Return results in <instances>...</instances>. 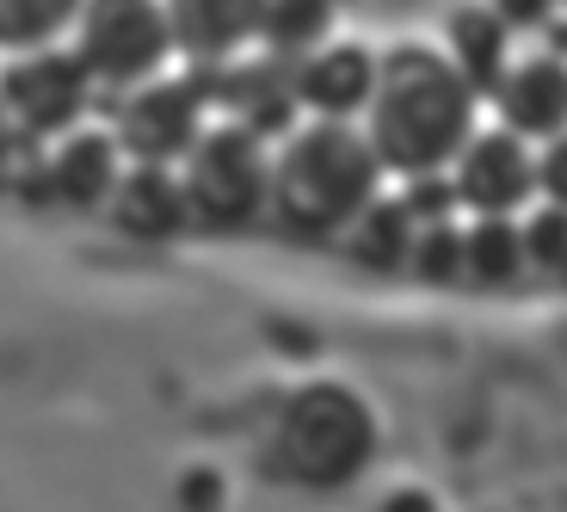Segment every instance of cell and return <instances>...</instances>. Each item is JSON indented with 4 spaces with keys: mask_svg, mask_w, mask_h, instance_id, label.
Returning a JSON list of instances; mask_svg holds the SVG:
<instances>
[{
    "mask_svg": "<svg viewBox=\"0 0 567 512\" xmlns=\"http://www.w3.org/2000/svg\"><path fill=\"white\" fill-rule=\"evenodd\" d=\"M408 266L420 278H463V223L451 216H420L413 223V247H408Z\"/></svg>",
    "mask_w": 567,
    "mask_h": 512,
    "instance_id": "ffe728a7",
    "label": "cell"
},
{
    "mask_svg": "<svg viewBox=\"0 0 567 512\" xmlns=\"http://www.w3.org/2000/svg\"><path fill=\"white\" fill-rule=\"evenodd\" d=\"M346 228H352V254L364 259V266H401L408 247H413V211L401 198H383V192H377Z\"/></svg>",
    "mask_w": 567,
    "mask_h": 512,
    "instance_id": "ac0fdd59",
    "label": "cell"
},
{
    "mask_svg": "<svg viewBox=\"0 0 567 512\" xmlns=\"http://www.w3.org/2000/svg\"><path fill=\"white\" fill-rule=\"evenodd\" d=\"M69 50L93 86H130L148 81L173 62V31L161 0H81L69 25Z\"/></svg>",
    "mask_w": 567,
    "mask_h": 512,
    "instance_id": "5b68a950",
    "label": "cell"
},
{
    "mask_svg": "<svg viewBox=\"0 0 567 512\" xmlns=\"http://www.w3.org/2000/svg\"><path fill=\"white\" fill-rule=\"evenodd\" d=\"M451 192L463 216H518L537 198V143L518 130L494 124V130H468L463 149L451 155Z\"/></svg>",
    "mask_w": 567,
    "mask_h": 512,
    "instance_id": "ba28073f",
    "label": "cell"
},
{
    "mask_svg": "<svg viewBox=\"0 0 567 512\" xmlns=\"http://www.w3.org/2000/svg\"><path fill=\"white\" fill-rule=\"evenodd\" d=\"M204 81H210V100H223L228 117L254 124L266 143H271V130L284 136V130L302 117L297 93H290V57H278V50H259V43H254V57L241 50L235 62L210 69Z\"/></svg>",
    "mask_w": 567,
    "mask_h": 512,
    "instance_id": "8fae6325",
    "label": "cell"
},
{
    "mask_svg": "<svg viewBox=\"0 0 567 512\" xmlns=\"http://www.w3.org/2000/svg\"><path fill=\"white\" fill-rule=\"evenodd\" d=\"M383 185V161L358 130V117L302 112L271 149L266 211L297 235H340Z\"/></svg>",
    "mask_w": 567,
    "mask_h": 512,
    "instance_id": "7a4b0ae2",
    "label": "cell"
},
{
    "mask_svg": "<svg viewBox=\"0 0 567 512\" xmlns=\"http://www.w3.org/2000/svg\"><path fill=\"white\" fill-rule=\"evenodd\" d=\"M81 0H0V57L31 43H62Z\"/></svg>",
    "mask_w": 567,
    "mask_h": 512,
    "instance_id": "d6986e66",
    "label": "cell"
},
{
    "mask_svg": "<svg viewBox=\"0 0 567 512\" xmlns=\"http://www.w3.org/2000/svg\"><path fill=\"white\" fill-rule=\"evenodd\" d=\"M185 185V204L198 223L235 228L247 216L266 211V180H271V143L241 117H204V130L185 143V155L173 161Z\"/></svg>",
    "mask_w": 567,
    "mask_h": 512,
    "instance_id": "277c9868",
    "label": "cell"
},
{
    "mask_svg": "<svg viewBox=\"0 0 567 512\" xmlns=\"http://www.w3.org/2000/svg\"><path fill=\"white\" fill-rule=\"evenodd\" d=\"M537 198L567 204V124L537 143Z\"/></svg>",
    "mask_w": 567,
    "mask_h": 512,
    "instance_id": "7402d4cb",
    "label": "cell"
},
{
    "mask_svg": "<svg viewBox=\"0 0 567 512\" xmlns=\"http://www.w3.org/2000/svg\"><path fill=\"white\" fill-rule=\"evenodd\" d=\"M161 7H167L173 57L210 74L259 43V7L266 0H161Z\"/></svg>",
    "mask_w": 567,
    "mask_h": 512,
    "instance_id": "7c38bea8",
    "label": "cell"
},
{
    "mask_svg": "<svg viewBox=\"0 0 567 512\" xmlns=\"http://www.w3.org/2000/svg\"><path fill=\"white\" fill-rule=\"evenodd\" d=\"M377 451V420L364 396L346 383H297L284 389L259 432V463L290 488H346Z\"/></svg>",
    "mask_w": 567,
    "mask_h": 512,
    "instance_id": "3957f363",
    "label": "cell"
},
{
    "mask_svg": "<svg viewBox=\"0 0 567 512\" xmlns=\"http://www.w3.org/2000/svg\"><path fill=\"white\" fill-rule=\"evenodd\" d=\"M0 105L13 112V124L31 143H50L69 124H81L93 105V74L81 69L69 43H31V50H7L0 62Z\"/></svg>",
    "mask_w": 567,
    "mask_h": 512,
    "instance_id": "52a82bcc",
    "label": "cell"
},
{
    "mask_svg": "<svg viewBox=\"0 0 567 512\" xmlns=\"http://www.w3.org/2000/svg\"><path fill=\"white\" fill-rule=\"evenodd\" d=\"M525 272V235H518V216H468L463 223V278L475 285H512Z\"/></svg>",
    "mask_w": 567,
    "mask_h": 512,
    "instance_id": "2e32d148",
    "label": "cell"
},
{
    "mask_svg": "<svg viewBox=\"0 0 567 512\" xmlns=\"http://www.w3.org/2000/svg\"><path fill=\"white\" fill-rule=\"evenodd\" d=\"M487 7H494L512 31H537V25H549V19H555L561 0H487Z\"/></svg>",
    "mask_w": 567,
    "mask_h": 512,
    "instance_id": "603a6c76",
    "label": "cell"
},
{
    "mask_svg": "<svg viewBox=\"0 0 567 512\" xmlns=\"http://www.w3.org/2000/svg\"><path fill=\"white\" fill-rule=\"evenodd\" d=\"M487 105L506 130L543 143L567 124V57L561 50H512L487 86Z\"/></svg>",
    "mask_w": 567,
    "mask_h": 512,
    "instance_id": "30bf717a",
    "label": "cell"
},
{
    "mask_svg": "<svg viewBox=\"0 0 567 512\" xmlns=\"http://www.w3.org/2000/svg\"><path fill=\"white\" fill-rule=\"evenodd\" d=\"M105 216L124 235H136V242H167V235H179L192 223L179 167L173 161H130L124 155V173H117L112 198H105Z\"/></svg>",
    "mask_w": 567,
    "mask_h": 512,
    "instance_id": "4fadbf2b",
    "label": "cell"
},
{
    "mask_svg": "<svg viewBox=\"0 0 567 512\" xmlns=\"http://www.w3.org/2000/svg\"><path fill=\"white\" fill-rule=\"evenodd\" d=\"M475 86L463 81L439 43H389L377 57L370 93L358 105V130L370 136L383 173H444L463 136L475 130Z\"/></svg>",
    "mask_w": 567,
    "mask_h": 512,
    "instance_id": "6da1fadb",
    "label": "cell"
},
{
    "mask_svg": "<svg viewBox=\"0 0 567 512\" xmlns=\"http://www.w3.org/2000/svg\"><path fill=\"white\" fill-rule=\"evenodd\" d=\"M19 143H31V136H25V130H19V124H13V112L0 105V167L13 161V149H19Z\"/></svg>",
    "mask_w": 567,
    "mask_h": 512,
    "instance_id": "cb8c5ba5",
    "label": "cell"
},
{
    "mask_svg": "<svg viewBox=\"0 0 567 512\" xmlns=\"http://www.w3.org/2000/svg\"><path fill=\"white\" fill-rule=\"evenodd\" d=\"M333 7H352V0H333Z\"/></svg>",
    "mask_w": 567,
    "mask_h": 512,
    "instance_id": "d4e9b609",
    "label": "cell"
},
{
    "mask_svg": "<svg viewBox=\"0 0 567 512\" xmlns=\"http://www.w3.org/2000/svg\"><path fill=\"white\" fill-rule=\"evenodd\" d=\"M370 74L377 57L352 38H321L315 50L290 57V93H297L302 112H327V117H358L370 93Z\"/></svg>",
    "mask_w": 567,
    "mask_h": 512,
    "instance_id": "5bb4252c",
    "label": "cell"
},
{
    "mask_svg": "<svg viewBox=\"0 0 567 512\" xmlns=\"http://www.w3.org/2000/svg\"><path fill=\"white\" fill-rule=\"evenodd\" d=\"M333 0H266L259 7V50H278V57H302L333 31Z\"/></svg>",
    "mask_w": 567,
    "mask_h": 512,
    "instance_id": "e0dca14e",
    "label": "cell"
},
{
    "mask_svg": "<svg viewBox=\"0 0 567 512\" xmlns=\"http://www.w3.org/2000/svg\"><path fill=\"white\" fill-rule=\"evenodd\" d=\"M112 136L124 143L130 161H179L185 143L210 117V81L198 69L185 74H148V81L112 86Z\"/></svg>",
    "mask_w": 567,
    "mask_h": 512,
    "instance_id": "8992f818",
    "label": "cell"
},
{
    "mask_svg": "<svg viewBox=\"0 0 567 512\" xmlns=\"http://www.w3.org/2000/svg\"><path fill=\"white\" fill-rule=\"evenodd\" d=\"M518 235H525V266H549V272L567 266V204L555 198L530 204Z\"/></svg>",
    "mask_w": 567,
    "mask_h": 512,
    "instance_id": "44dd1931",
    "label": "cell"
},
{
    "mask_svg": "<svg viewBox=\"0 0 567 512\" xmlns=\"http://www.w3.org/2000/svg\"><path fill=\"white\" fill-rule=\"evenodd\" d=\"M444 57H451L456 69H463V81L487 100L494 74L506 69V57H512V25L487 7V0H456L451 19H444Z\"/></svg>",
    "mask_w": 567,
    "mask_h": 512,
    "instance_id": "9a60e30c",
    "label": "cell"
},
{
    "mask_svg": "<svg viewBox=\"0 0 567 512\" xmlns=\"http://www.w3.org/2000/svg\"><path fill=\"white\" fill-rule=\"evenodd\" d=\"M117 173H124V143L112 136V124H69L62 136H50L38 161L43 198L69 204V211H105Z\"/></svg>",
    "mask_w": 567,
    "mask_h": 512,
    "instance_id": "9c48e42d",
    "label": "cell"
}]
</instances>
